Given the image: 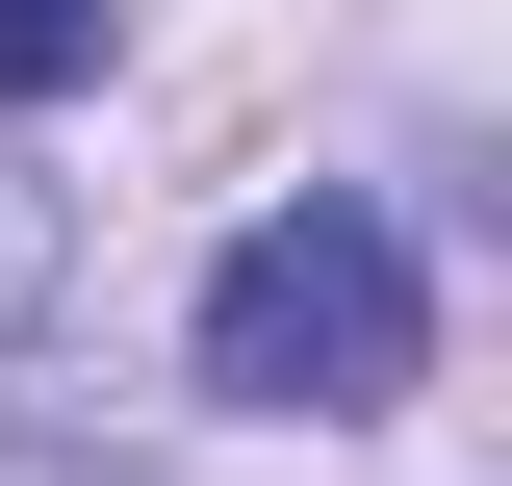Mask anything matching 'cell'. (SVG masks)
Instances as JSON below:
<instances>
[{"instance_id":"cell-3","label":"cell","mask_w":512,"mask_h":486,"mask_svg":"<svg viewBox=\"0 0 512 486\" xmlns=\"http://www.w3.org/2000/svg\"><path fill=\"white\" fill-rule=\"evenodd\" d=\"M103 26H128V0H0V103H77V77H103Z\"/></svg>"},{"instance_id":"cell-1","label":"cell","mask_w":512,"mask_h":486,"mask_svg":"<svg viewBox=\"0 0 512 486\" xmlns=\"http://www.w3.org/2000/svg\"><path fill=\"white\" fill-rule=\"evenodd\" d=\"M410 359H436V282H410V231H384L359 180L256 205V231L205 256V384H231V410L359 435V410H410Z\"/></svg>"},{"instance_id":"cell-2","label":"cell","mask_w":512,"mask_h":486,"mask_svg":"<svg viewBox=\"0 0 512 486\" xmlns=\"http://www.w3.org/2000/svg\"><path fill=\"white\" fill-rule=\"evenodd\" d=\"M52 282H77V180L0 128V333H52Z\"/></svg>"},{"instance_id":"cell-4","label":"cell","mask_w":512,"mask_h":486,"mask_svg":"<svg viewBox=\"0 0 512 486\" xmlns=\"http://www.w3.org/2000/svg\"><path fill=\"white\" fill-rule=\"evenodd\" d=\"M0 486H154V461H77V435H0Z\"/></svg>"}]
</instances>
